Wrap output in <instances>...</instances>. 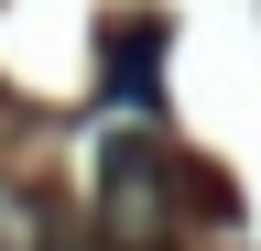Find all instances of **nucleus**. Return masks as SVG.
<instances>
[{
  "label": "nucleus",
  "mask_w": 261,
  "mask_h": 251,
  "mask_svg": "<svg viewBox=\"0 0 261 251\" xmlns=\"http://www.w3.org/2000/svg\"><path fill=\"white\" fill-rule=\"evenodd\" d=\"M98 66H109V99L120 109H163V22L152 11H120L98 33Z\"/></svg>",
  "instance_id": "f03ea898"
},
{
  "label": "nucleus",
  "mask_w": 261,
  "mask_h": 251,
  "mask_svg": "<svg viewBox=\"0 0 261 251\" xmlns=\"http://www.w3.org/2000/svg\"><path fill=\"white\" fill-rule=\"evenodd\" d=\"M174 197H185V153L130 142V131L98 153V230H109V251H163Z\"/></svg>",
  "instance_id": "f257e3e1"
}]
</instances>
